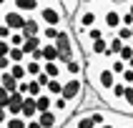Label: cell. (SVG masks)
Wrapping results in <instances>:
<instances>
[{
	"label": "cell",
	"mask_w": 133,
	"mask_h": 128,
	"mask_svg": "<svg viewBox=\"0 0 133 128\" xmlns=\"http://www.w3.org/2000/svg\"><path fill=\"white\" fill-rule=\"evenodd\" d=\"M60 3H63V8H65L68 18H73V15L78 13V8H81V0H60Z\"/></svg>",
	"instance_id": "ac0fdd59"
},
{
	"label": "cell",
	"mask_w": 133,
	"mask_h": 128,
	"mask_svg": "<svg viewBox=\"0 0 133 128\" xmlns=\"http://www.w3.org/2000/svg\"><path fill=\"white\" fill-rule=\"evenodd\" d=\"M23 103H25V96H23L20 90L10 93V100H8V113H10V116H20V113H23Z\"/></svg>",
	"instance_id": "8992f818"
},
{
	"label": "cell",
	"mask_w": 133,
	"mask_h": 128,
	"mask_svg": "<svg viewBox=\"0 0 133 128\" xmlns=\"http://www.w3.org/2000/svg\"><path fill=\"white\" fill-rule=\"evenodd\" d=\"M8 100H10V93L0 85V105H3V108H8Z\"/></svg>",
	"instance_id": "484cf974"
},
{
	"label": "cell",
	"mask_w": 133,
	"mask_h": 128,
	"mask_svg": "<svg viewBox=\"0 0 133 128\" xmlns=\"http://www.w3.org/2000/svg\"><path fill=\"white\" fill-rule=\"evenodd\" d=\"M98 128H116V123H111V120H108V123H103V126H98Z\"/></svg>",
	"instance_id": "4dcf8cb0"
},
{
	"label": "cell",
	"mask_w": 133,
	"mask_h": 128,
	"mask_svg": "<svg viewBox=\"0 0 133 128\" xmlns=\"http://www.w3.org/2000/svg\"><path fill=\"white\" fill-rule=\"evenodd\" d=\"M10 65H13L10 58H8V55H0V73H3V70H10Z\"/></svg>",
	"instance_id": "4316f807"
},
{
	"label": "cell",
	"mask_w": 133,
	"mask_h": 128,
	"mask_svg": "<svg viewBox=\"0 0 133 128\" xmlns=\"http://www.w3.org/2000/svg\"><path fill=\"white\" fill-rule=\"evenodd\" d=\"M68 126H73V128H98L96 123H93V118H90L88 111H78L73 118L68 120Z\"/></svg>",
	"instance_id": "5b68a950"
},
{
	"label": "cell",
	"mask_w": 133,
	"mask_h": 128,
	"mask_svg": "<svg viewBox=\"0 0 133 128\" xmlns=\"http://www.w3.org/2000/svg\"><path fill=\"white\" fill-rule=\"evenodd\" d=\"M0 5H3V8H8V0H0Z\"/></svg>",
	"instance_id": "d6a6232c"
},
{
	"label": "cell",
	"mask_w": 133,
	"mask_h": 128,
	"mask_svg": "<svg viewBox=\"0 0 133 128\" xmlns=\"http://www.w3.org/2000/svg\"><path fill=\"white\" fill-rule=\"evenodd\" d=\"M40 93H45V88L38 83V78H28V96H33V98H38Z\"/></svg>",
	"instance_id": "e0dca14e"
},
{
	"label": "cell",
	"mask_w": 133,
	"mask_h": 128,
	"mask_svg": "<svg viewBox=\"0 0 133 128\" xmlns=\"http://www.w3.org/2000/svg\"><path fill=\"white\" fill-rule=\"evenodd\" d=\"M38 120H40V126H43V128H60V126H63V120H60V116H58L55 111L40 113V116H38Z\"/></svg>",
	"instance_id": "ba28073f"
},
{
	"label": "cell",
	"mask_w": 133,
	"mask_h": 128,
	"mask_svg": "<svg viewBox=\"0 0 133 128\" xmlns=\"http://www.w3.org/2000/svg\"><path fill=\"white\" fill-rule=\"evenodd\" d=\"M25 120H33L40 116V111H38V100L33 96H25V103H23V113H20Z\"/></svg>",
	"instance_id": "52a82bcc"
},
{
	"label": "cell",
	"mask_w": 133,
	"mask_h": 128,
	"mask_svg": "<svg viewBox=\"0 0 133 128\" xmlns=\"http://www.w3.org/2000/svg\"><path fill=\"white\" fill-rule=\"evenodd\" d=\"M63 85H65V78H50L45 93H50L53 98H58V96H63Z\"/></svg>",
	"instance_id": "7c38bea8"
},
{
	"label": "cell",
	"mask_w": 133,
	"mask_h": 128,
	"mask_svg": "<svg viewBox=\"0 0 133 128\" xmlns=\"http://www.w3.org/2000/svg\"><path fill=\"white\" fill-rule=\"evenodd\" d=\"M3 10H5V8H3V5H0V15H3Z\"/></svg>",
	"instance_id": "e575fe53"
},
{
	"label": "cell",
	"mask_w": 133,
	"mask_h": 128,
	"mask_svg": "<svg viewBox=\"0 0 133 128\" xmlns=\"http://www.w3.org/2000/svg\"><path fill=\"white\" fill-rule=\"evenodd\" d=\"M118 8H121V23L131 28V25H133V13L128 10V5H118Z\"/></svg>",
	"instance_id": "7402d4cb"
},
{
	"label": "cell",
	"mask_w": 133,
	"mask_h": 128,
	"mask_svg": "<svg viewBox=\"0 0 133 128\" xmlns=\"http://www.w3.org/2000/svg\"><path fill=\"white\" fill-rule=\"evenodd\" d=\"M10 48L13 45L8 43V40H0V55H10Z\"/></svg>",
	"instance_id": "83f0119b"
},
{
	"label": "cell",
	"mask_w": 133,
	"mask_h": 128,
	"mask_svg": "<svg viewBox=\"0 0 133 128\" xmlns=\"http://www.w3.org/2000/svg\"><path fill=\"white\" fill-rule=\"evenodd\" d=\"M43 70L50 75V78H65V70H63L60 63H43Z\"/></svg>",
	"instance_id": "4fadbf2b"
},
{
	"label": "cell",
	"mask_w": 133,
	"mask_h": 128,
	"mask_svg": "<svg viewBox=\"0 0 133 128\" xmlns=\"http://www.w3.org/2000/svg\"><path fill=\"white\" fill-rule=\"evenodd\" d=\"M83 93H85V78H65V85H63V98L75 103L81 108Z\"/></svg>",
	"instance_id": "6da1fadb"
},
{
	"label": "cell",
	"mask_w": 133,
	"mask_h": 128,
	"mask_svg": "<svg viewBox=\"0 0 133 128\" xmlns=\"http://www.w3.org/2000/svg\"><path fill=\"white\" fill-rule=\"evenodd\" d=\"M43 43H45L43 35H33V38H25V43H23L20 48H23V53H25V55H30V53H35Z\"/></svg>",
	"instance_id": "8fae6325"
},
{
	"label": "cell",
	"mask_w": 133,
	"mask_h": 128,
	"mask_svg": "<svg viewBox=\"0 0 133 128\" xmlns=\"http://www.w3.org/2000/svg\"><path fill=\"white\" fill-rule=\"evenodd\" d=\"M118 58H121V60H126V63L133 58V45H131V43H126V45H123V50L118 53Z\"/></svg>",
	"instance_id": "cb8c5ba5"
},
{
	"label": "cell",
	"mask_w": 133,
	"mask_h": 128,
	"mask_svg": "<svg viewBox=\"0 0 133 128\" xmlns=\"http://www.w3.org/2000/svg\"><path fill=\"white\" fill-rule=\"evenodd\" d=\"M43 23L38 20V15H28V18H25V25H23V35L25 38H33V35H40V33H43Z\"/></svg>",
	"instance_id": "277c9868"
},
{
	"label": "cell",
	"mask_w": 133,
	"mask_h": 128,
	"mask_svg": "<svg viewBox=\"0 0 133 128\" xmlns=\"http://www.w3.org/2000/svg\"><path fill=\"white\" fill-rule=\"evenodd\" d=\"M8 58H10V63H25L28 55L23 53V48H10V55H8Z\"/></svg>",
	"instance_id": "ffe728a7"
},
{
	"label": "cell",
	"mask_w": 133,
	"mask_h": 128,
	"mask_svg": "<svg viewBox=\"0 0 133 128\" xmlns=\"http://www.w3.org/2000/svg\"><path fill=\"white\" fill-rule=\"evenodd\" d=\"M0 85H3L8 93H15V90H18V85H20V80H18L10 70H3V73H0Z\"/></svg>",
	"instance_id": "9c48e42d"
},
{
	"label": "cell",
	"mask_w": 133,
	"mask_h": 128,
	"mask_svg": "<svg viewBox=\"0 0 133 128\" xmlns=\"http://www.w3.org/2000/svg\"><path fill=\"white\" fill-rule=\"evenodd\" d=\"M25 18H28V15H23L20 10H15V8H5V10H3V15H0V20L5 23L10 30H23Z\"/></svg>",
	"instance_id": "7a4b0ae2"
},
{
	"label": "cell",
	"mask_w": 133,
	"mask_h": 128,
	"mask_svg": "<svg viewBox=\"0 0 133 128\" xmlns=\"http://www.w3.org/2000/svg\"><path fill=\"white\" fill-rule=\"evenodd\" d=\"M131 30H133V25H131Z\"/></svg>",
	"instance_id": "d590c367"
},
{
	"label": "cell",
	"mask_w": 133,
	"mask_h": 128,
	"mask_svg": "<svg viewBox=\"0 0 133 128\" xmlns=\"http://www.w3.org/2000/svg\"><path fill=\"white\" fill-rule=\"evenodd\" d=\"M126 68H128V63H126V60H121V58H113V60H111V70L118 75V78L126 73Z\"/></svg>",
	"instance_id": "d6986e66"
},
{
	"label": "cell",
	"mask_w": 133,
	"mask_h": 128,
	"mask_svg": "<svg viewBox=\"0 0 133 128\" xmlns=\"http://www.w3.org/2000/svg\"><path fill=\"white\" fill-rule=\"evenodd\" d=\"M128 68H133V58H131V60H128Z\"/></svg>",
	"instance_id": "836d02e7"
},
{
	"label": "cell",
	"mask_w": 133,
	"mask_h": 128,
	"mask_svg": "<svg viewBox=\"0 0 133 128\" xmlns=\"http://www.w3.org/2000/svg\"><path fill=\"white\" fill-rule=\"evenodd\" d=\"M35 100H38V111H40V113L53 111V96H50V93H40Z\"/></svg>",
	"instance_id": "5bb4252c"
},
{
	"label": "cell",
	"mask_w": 133,
	"mask_h": 128,
	"mask_svg": "<svg viewBox=\"0 0 133 128\" xmlns=\"http://www.w3.org/2000/svg\"><path fill=\"white\" fill-rule=\"evenodd\" d=\"M63 70H65V78H83L85 75V63H83V58H73L63 65Z\"/></svg>",
	"instance_id": "3957f363"
},
{
	"label": "cell",
	"mask_w": 133,
	"mask_h": 128,
	"mask_svg": "<svg viewBox=\"0 0 133 128\" xmlns=\"http://www.w3.org/2000/svg\"><path fill=\"white\" fill-rule=\"evenodd\" d=\"M38 83H40L43 88H48V83H50V75H48V73H45V70H43V73L38 75Z\"/></svg>",
	"instance_id": "f1b7e54d"
},
{
	"label": "cell",
	"mask_w": 133,
	"mask_h": 128,
	"mask_svg": "<svg viewBox=\"0 0 133 128\" xmlns=\"http://www.w3.org/2000/svg\"><path fill=\"white\" fill-rule=\"evenodd\" d=\"M43 63H58L60 58V50H58V45L55 43H43Z\"/></svg>",
	"instance_id": "30bf717a"
},
{
	"label": "cell",
	"mask_w": 133,
	"mask_h": 128,
	"mask_svg": "<svg viewBox=\"0 0 133 128\" xmlns=\"http://www.w3.org/2000/svg\"><path fill=\"white\" fill-rule=\"evenodd\" d=\"M116 35H118L123 43H133V30L128 28V25H121V28L116 30Z\"/></svg>",
	"instance_id": "44dd1931"
},
{
	"label": "cell",
	"mask_w": 133,
	"mask_h": 128,
	"mask_svg": "<svg viewBox=\"0 0 133 128\" xmlns=\"http://www.w3.org/2000/svg\"><path fill=\"white\" fill-rule=\"evenodd\" d=\"M8 43L13 45V48H20L23 43H25V35H23V30H13V35H10V40Z\"/></svg>",
	"instance_id": "603a6c76"
},
{
	"label": "cell",
	"mask_w": 133,
	"mask_h": 128,
	"mask_svg": "<svg viewBox=\"0 0 133 128\" xmlns=\"http://www.w3.org/2000/svg\"><path fill=\"white\" fill-rule=\"evenodd\" d=\"M18 90H20L23 96H28V80H20V85H18Z\"/></svg>",
	"instance_id": "f546056e"
},
{
	"label": "cell",
	"mask_w": 133,
	"mask_h": 128,
	"mask_svg": "<svg viewBox=\"0 0 133 128\" xmlns=\"http://www.w3.org/2000/svg\"><path fill=\"white\" fill-rule=\"evenodd\" d=\"M121 80L126 83V85H133V68H126V73L121 75Z\"/></svg>",
	"instance_id": "d4e9b609"
},
{
	"label": "cell",
	"mask_w": 133,
	"mask_h": 128,
	"mask_svg": "<svg viewBox=\"0 0 133 128\" xmlns=\"http://www.w3.org/2000/svg\"><path fill=\"white\" fill-rule=\"evenodd\" d=\"M25 68H28V78H38V75L43 73V63H38V60H25Z\"/></svg>",
	"instance_id": "9a60e30c"
},
{
	"label": "cell",
	"mask_w": 133,
	"mask_h": 128,
	"mask_svg": "<svg viewBox=\"0 0 133 128\" xmlns=\"http://www.w3.org/2000/svg\"><path fill=\"white\" fill-rule=\"evenodd\" d=\"M10 73H13L18 80H28V68H25V63H13V65H10Z\"/></svg>",
	"instance_id": "2e32d148"
},
{
	"label": "cell",
	"mask_w": 133,
	"mask_h": 128,
	"mask_svg": "<svg viewBox=\"0 0 133 128\" xmlns=\"http://www.w3.org/2000/svg\"><path fill=\"white\" fill-rule=\"evenodd\" d=\"M126 5H128V10H131V13H133V0H128Z\"/></svg>",
	"instance_id": "1f68e13d"
}]
</instances>
